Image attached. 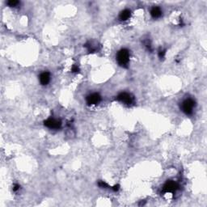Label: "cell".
I'll list each match as a JSON object with an SVG mask.
<instances>
[{"instance_id": "cell-1", "label": "cell", "mask_w": 207, "mask_h": 207, "mask_svg": "<svg viewBox=\"0 0 207 207\" xmlns=\"http://www.w3.org/2000/svg\"><path fill=\"white\" fill-rule=\"evenodd\" d=\"M129 52L126 49H122L117 54V62L121 67H127L129 63Z\"/></svg>"}, {"instance_id": "cell-2", "label": "cell", "mask_w": 207, "mask_h": 207, "mask_svg": "<svg viewBox=\"0 0 207 207\" xmlns=\"http://www.w3.org/2000/svg\"><path fill=\"white\" fill-rule=\"evenodd\" d=\"M196 103L193 99H186L181 104V109L186 115L193 114V110L195 109Z\"/></svg>"}, {"instance_id": "cell-3", "label": "cell", "mask_w": 207, "mask_h": 207, "mask_svg": "<svg viewBox=\"0 0 207 207\" xmlns=\"http://www.w3.org/2000/svg\"><path fill=\"white\" fill-rule=\"evenodd\" d=\"M117 101L120 102L125 104V105H131L134 101V97L130 93L128 92H121L117 96Z\"/></svg>"}, {"instance_id": "cell-4", "label": "cell", "mask_w": 207, "mask_h": 207, "mask_svg": "<svg viewBox=\"0 0 207 207\" xmlns=\"http://www.w3.org/2000/svg\"><path fill=\"white\" fill-rule=\"evenodd\" d=\"M45 125L49 129H59L62 125V123L58 119L50 117V118L47 119L46 121H45Z\"/></svg>"}, {"instance_id": "cell-5", "label": "cell", "mask_w": 207, "mask_h": 207, "mask_svg": "<svg viewBox=\"0 0 207 207\" xmlns=\"http://www.w3.org/2000/svg\"><path fill=\"white\" fill-rule=\"evenodd\" d=\"M101 96L98 93H92L87 96V104L90 106L98 105L101 102Z\"/></svg>"}, {"instance_id": "cell-6", "label": "cell", "mask_w": 207, "mask_h": 207, "mask_svg": "<svg viewBox=\"0 0 207 207\" xmlns=\"http://www.w3.org/2000/svg\"><path fill=\"white\" fill-rule=\"evenodd\" d=\"M178 188V185L176 182L172 181H167L163 186V191L166 193H174Z\"/></svg>"}, {"instance_id": "cell-7", "label": "cell", "mask_w": 207, "mask_h": 207, "mask_svg": "<svg viewBox=\"0 0 207 207\" xmlns=\"http://www.w3.org/2000/svg\"><path fill=\"white\" fill-rule=\"evenodd\" d=\"M39 80L41 85H47L50 81V74L47 71L41 73L39 76Z\"/></svg>"}, {"instance_id": "cell-8", "label": "cell", "mask_w": 207, "mask_h": 207, "mask_svg": "<svg viewBox=\"0 0 207 207\" xmlns=\"http://www.w3.org/2000/svg\"><path fill=\"white\" fill-rule=\"evenodd\" d=\"M163 15V11L159 7H154L151 10V16L154 19H159Z\"/></svg>"}, {"instance_id": "cell-9", "label": "cell", "mask_w": 207, "mask_h": 207, "mask_svg": "<svg viewBox=\"0 0 207 207\" xmlns=\"http://www.w3.org/2000/svg\"><path fill=\"white\" fill-rule=\"evenodd\" d=\"M130 15H131V12L128 9H125V10H123L122 12L120 13L119 15V19L121 21H125V20H128L129 18H130Z\"/></svg>"}, {"instance_id": "cell-10", "label": "cell", "mask_w": 207, "mask_h": 207, "mask_svg": "<svg viewBox=\"0 0 207 207\" xmlns=\"http://www.w3.org/2000/svg\"><path fill=\"white\" fill-rule=\"evenodd\" d=\"M19 4L18 1H16V0H11L9 2H7V5L9 7H15Z\"/></svg>"}, {"instance_id": "cell-11", "label": "cell", "mask_w": 207, "mask_h": 207, "mask_svg": "<svg viewBox=\"0 0 207 207\" xmlns=\"http://www.w3.org/2000/svg\"><path fill=\"white\" fill-rule=\"evenodd\" d=\"M98 185L101 188H104V189H106V188L109 187V185L107 183H105V181H100L98 183Z\"/></svg>"}, {"instance_id": "cell-12", "label": "cell", "mask_w": 207, "mask_h": 207, "mask_svg": "<svg viewBox=\"0 0 207 207\" xmlns=\"http://www.w3.org/2000/svg\"><path fill=\"white\" fill-rule=\"evenodd\" d=\"M165 54H166V50H164V49H160L159 51V57L160 59H163L165 57Z\"/></svg>"}, {"instance_id": "cell-13", "label": "cell", "mask_w": 207, "mask_h": 207, "mask_svg": "<svg viewBox=\"0 0 207 207\" xmlns=\"http://www.w3.org/2000/svg\"><path fill=\"white\" fill-rule=\"evenodd\" d=\"M19 189H20V185H18V184H16V185H14V188H13V190H14L15 192L18 191Z\"/></svg>"}, {"instance_id": "cell-14", "label": "cell", "mask_w": 207, "mask_h": 207, "mask_svg": "<svg viewBox=\"0 0 207 207\" xmlns=\"http://www.w3.org/2000/svg\"><path fill=\"white\" fill-rule=\"evenodd\" d=\"M113 189L114 190V191H117V190L119 189V185H115V186H113Z\"/></svg>"}]
</instances>
